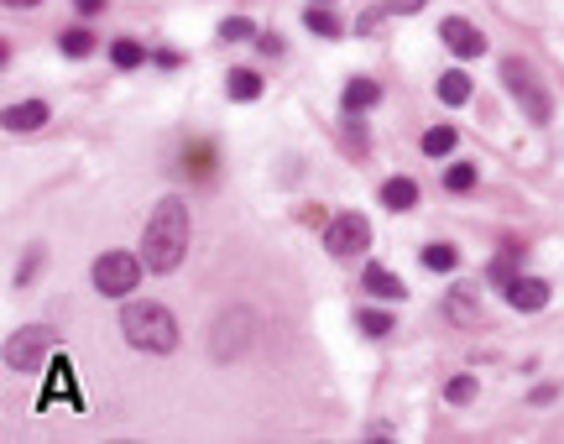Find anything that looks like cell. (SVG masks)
Segmentation results:
<instances>
[{
  "mask_svg": "<svg viewBox=\"0 0 564 444\" xmlns=\"http://www.w3.org/2000/svg\"><path fill=\"white\" fill-rule=\"evenodd\" d=\"M183 251H188V204L162 199L147 230H141V262H147V272H173L183 262Z\"/></svg>",
  "mask_w": 564,
  "mask_h": 444,
  "instance_id": "obj_1",
  "label": "cell"
},
{
  "mask_svg": "<svg viewBox=\"0 0 564 444\" xmlns=\"http://www.w3.org/2000/svg\"><path fill=\"white\" fill-rule=\"evenodd\" d=\"M121 335L136 350H147V356H168L178 345V319H173V309H162V303H126Z\"/></svg>",
  "mask_w": 564,
  "mask_h": 444,
  "instance_id": "obj_2",
  "label": "cell"
},
{
  "mask_svg": "<svg viewBox=\"0 0 564 444\" xmlns=\"http://www.w3.org/2000/svg\"><path fill=\"white\" fill-rule=\"evenodd\" d=\"M141 272H147V262L131 251H105L100 262H94V288H100L105 298H126L136 283H141Z\"/></svg>",
  "mask_w": 564,
  "mask_h": 444,
  "instance_id": "obj_3",
  "label": "cell"
},
{
  "mask_svg": "<svg viewBox=\"0 0 564 444\" xmlns=\"http://www.w3.org/2000/svg\"><path fill=\"white\" fill-rule=\"evenodd\" d=\"M58 356V335L47 330V324H32V330H21L6 340V366L11 371H37Z\"/></svg>",
  "mask_w": 564,
  "mask_h": 444,
  "instance_id": "obj_4",
  "label": "cell"
},
{
  "mask_svg": "<svg viewBox=\"0 0 564 444\" xmlns=\"http://www.w3.org/2000/svg\"><path fill=\"white\" fill-rule=\"evenodd\" d=\"M502 79H507V89L517 95V105H523V115L533 126H544L549 121V95H544V84H538V74L523 63V58H507L502 63Z\"/></svg>",
  "mask_w": 564,
  "mask_h": 444,
  "instance_id": "obj_5",
  "label": "cell"
},
{
  "mask_svg": "<svg viewBox=\"0 0 564 444\" xmlns=\"http://www.w3.org/2000/svg\"><path fill=\"white\" fill-rule=\"evenodd\" d=\"M324 246H329V256H361L371 246V225L361 215H335L324 225Z\"/></svg>",
  "mask_w": 564,
  "mask_h": 444,
  "instance_id": "obj_6",
  "label": "cell"
},
{
  "mask_svg": "<svg viewBox=\"0 0 564 444\" xmlns=\"http://www.w3.org/2000/svg\"><path fill=\"white\" fill-rule=\"evenodd\" d=\"M246 345H251V314L246 309L220 314V324H215V361H235Z\"/></svg>",
  "mask_w": 564,
  "mask_h": 444,
  "instance_id": "obj_7",
  "label": "cell"
},
{
  "mask_svg": "<svg viewBox=\"0 0 564 444\" xmlns=\"http://www.w3.org/2000/svg\"><path fill=\"white\" fill-rule=\"evenodd\" d=\"M439 37H444V48H450L455 58H481V53H486V37L470 27L465 16H450V21L439 27Z\"/></svg>",
  "mask_w": 564,
  "mask_h": 444,
  "instance_id": "obj_8",
  "label": "cell"
},
{
  "mask_svg": "<svg viewBox=\"0 0 564 444\" xmlns=\"http://www.w3.org/2000/svg\"><path fill=\"white\" fill-rule=\"evenodd\" d=\"M502 293H507L512 309H523V314H533V309H544V303H549V283H544V277H528V272H517Z\"/></svg>",
  "mask_w": 564,
  "mask_h": 444,
  "instance_id": "obj_9",
  "label": "cell"
},
{
  "mask_svg": "<svg viewBox=\"0 0 564 444\" xmlns=\"http://www.w3.org/2000/svg\"><path fill=\"white\" fill-rule=\"evenodd\" d=\"M58 397H68L74 408H84V403H79V387H74V366H68V356H53V361H47V392H42V408H47V403H58Z\"/></svg>",
  "mask_w": 564,
  "mask_h": 444,
  "instance_id": "obj_10",
  "label": "cell"
},
{
  "mask_svg": "<svg viewBox=\"0 0 564 444\" xmlns=\"http://www.w3.org/2000/svg\"><path fill=\"white\" fill-rule=\"evenodd\" d=\"M6 126H11V131H37V126H47V105H42V100L11 105V110H6Z\"/></svg>",
  "mask_w": 564,
  "mask_h": 444,
  "instance_id": "obj_11",
  "label": "cell"
},
{
  "mask_svg": "<svg viewBox=\"0 0 564 444\" xmlns=\"http://www.w3.org/2000/svg\"><path fill=\"white\" fill-rule=\"evenodd\" d=\"M361 283H366V293H376V298H403V293H408L403 277H392L387 267H376V262L361 272Z\"/></svg>",
  "mask_w": 564,
  "mask_h": 444,
  "instance_id": "obj_12",
  "label": "cell"
},
{
  "mask_svg": "<svg viewBox=\"0 0 564 444\" xmlns=\"http://www.w3.org/2000/svg\"><path fill=\"white\" fill-rule=\"evenodd\" d=\"M225 95L230 100H262V74H256V68H235L225 79Z\"/></svg>",
  "mask_w": 564,
  "mask_h": 444,
  "instance_id": "obj_13",
  "label": "cell"
},
{
  "mask_svg": "<svg viewBox=\"0 0 564 444\" xmlns=\"http://www.w3.org/2000/svg\"><path fill=\"white\" fill-rule=\"evenodd\" d=\"M382 204L387 209H413L418 204V183L413 178H387L382 183Z\"/></svg>",
  "mask_w": 564,
  "mask_h": 444,
  "instance_id": "obj_14",
  "label": "cell"
},
{
  "mask_svg": "<svg viewBox=\"0 0 564 444\" xmlns=\"http://www.w3.org/2000/svg\"><path fill=\"white\" fill-rule=\"evenodd\" d=\"M376 100H382L376 79H350V84H345V110H350V115H356V110H371Z\"/></svg>",
  "mask_w": 564,
  "mask_h": 444,
  "instance_id": "obj_15",
  "label": "cell"
},
{
  "mask_svg": "<svg viewBox=\"0 0 564 444\" xmlns=\"http://www.w3.org/2000/svg\"><path fill=\"white\" fill-rule=\"evenodd\" d=\"M303 27H309L314 37H340V32H345V27H340V16H335V11H324L319 0L309 6V16H303Z\"/></svg>",
  "mask_w": 564,
  "mask_h": 444,
  "instance_id": "obj_16",
  "label": "cell"
},
{
  "mask_svg": "<svg viewBox=\"0 0 564 444\" xmlns=\"http://www.w3.org/2000/svg\"><path fill=\"white\" fill-rule=\"evenodd\" d=\"M434 89H439V100H444V105H465V100H470V79L460 74V68H450V74H444Z\"/></svg>",
  "mask_w": 564,
  "mask_h": 444,
  "instance_id": "obj_17",
  "label": "cell"
},
{
  "mask_svg": "<svg viewBox=\"0 0 564 444\" xmlns=\"http://www.w3.org/2000/svg\"><path fill=\"white\" fill-rule=\"evenodd\" d=\"M110 63L115 68H141V63H147V48L131 42V37H121V42H110Z\"/></svg>",
  "mask_w": 564,
  "mask_h": 444,
  "instance_id": "obj_18",
  "label": "cell"
},
{
  "mask_svg": "<svg viewBox=\"0 0 564 444\" xmlns=\"http://www.w3.org/2000/svg\"><path fill=\"white\" fill-rule=\"evenodd\" d=\"M58 48H63L68 58H89V53H94V32H89V27H68V32L58 37Z\"/></svg>",
  "mask_w": 564,
  "mask_h": 444,
  "instance_id": "obj_19",
  "label": "cell"
},
{
  "mask_svg": "<svg viewBox=\"0 0 564 444\" xmlns=\"http://www.w3.org/2000/svg\"><path fill=\"white\" fill-rule=\"evenodd\" d=\"M444 309H450V319H455V324H476V319H481V314H476V298H470V288H455Z\"/></svg>",
  "mask_w": 564,
  "mask_h": 444,
  "instance_id": "obj_20",
  "label": "cell"
},
{
  "mask_svg": "<svg viewBox=\"0 0 564 444\" xmlns=\"http://www.w3.org/2000/svg\"><path fill=\"white\" fill-rule=\"evenodd\" d=\"M455 262H460V256H455V246H444V241L423 246V267H429V272H455Z\"/></svg>",
  "mask_w": 564,
  "mask_h": 444,
  "instance_id": "obj_21",
  "label": "cell"
},
{
  "mask_svg": "<svg viewBox=\"0 0 564 444\" xmlns=\"http://www.w3.org/2000/svg\"><path fill=\"white\" fill-rule=\"evenodd\" d=\"M444 189H450V194H470V189H476V168H470V162L444 168Z\"/></svg>",
  "mask_w": 564,
  "mask_h": 444,
  "instance_id": "obj_22",
  "label": "cell"
},
{
  "mask_svg": "<svg viewBox=\"0 0 564 444\" xmlns=\"http://www.w3.org/2000/svg\"><path fill=\"white\" fill-rule=\"evenodd\" d=\"M356 324H361V330H366L371 340L392 335V314H387V309H361V314H356Z\"/></svg>",
  "mask_w": 564,
  "mask_h": 444,
  "instance_id": "obj_23",
  "label": "cell"
},
{
  "mask_svg": "<svg viewBox=\"0 0 564 444\" xmlns=\"http://www.w3.org/2000/svg\"><path fill=\"white\" fill-rule=\"evenodd\" d=\"M220 37H225V42H251V37H256V21H251V16H225V21H220Z\"/></svg>",
  "mask_w": 564,
  "mask_h": 444,
  "instance_id": "obj_24",
  "label": "cell"
},
{
  "mask_svg": "<svg viewBox=\"0 0 564 444\" xmlns=\"http://www.w3.org/2000/svg\"><path fill=\"white\" fill-rule=\"evenodd\" d=\"M423 152H429V157L455 152V131H450V126H434V131H423Z\"/></svg>",
  "mask_w": 564,
  "mask_h": 444,
  "instance_id": "obj_25",
  "label": "cell"
},
{
  "mask_svg": "<svg viewBox=\"0 0 564 444\" xmlns=\"http://www.w3.org/2000/svg\"><path fill=\"white\" fill-rule=\"evenodd\" d=\"M444 397H450V403H470V397H476V377H455L444 387Z\"/></svg>",
  "mask_w": 564,
  "mask_h": 444,
  "instance_id": "obj_26",
  "label": "cell"
},
{
  "mask_svg": "<svg viewBox=\"0 0 564 444\" xmlns=\"http://www.w3.org/2000/svg\"><path fill=\"white\" fill-rule=\"evenodd\" d=\"M215 168V152L209 147H188V173H209Z\"/></svg>",
  "mask_w": 564,
  "mask_h": 444,
  "instance_id": "obj_27",
  "label": "cell"
},
{
  "mask_svg": "<svg viewBox=\"0 0 564 444\" xmlns=\"http://www.w3.org/2000/svg\"><path fill=\"white\" fill-rule=\"evenodd\" d=\"M256 48H262L267 58H277V53H282V37H272V32H262V37H256Z\"/></svg>",
  "mask_w": 564,
  "mask_h": 444,
  "instance_id": "obj_28",
  "label": "cell"
},
{
  "mask_svg": "<svg viewBox=\"0 0 564 444\" xmlns=\"http://www.w3.org/2000/svg\"><path fill=\"white\" fill-rule=\"evenodd\" d=\"M387 11H423V0H387Z\"/></svg>",
  "mask_w": 564,
  "mask_h": 444,
  "instance_id": "obj_29",
  "label": "cell"
},
{
  "mask_svg": "<svg viewBox=\"0 0 564 444\" xmlns=\"http://www.w3.org/2000/svg\"><path fill=\"white\" fill-rule=\"evenodd\" d=\"M74 6H79L84 16H94V11H105V0H74Z\"/></svg>",
  "mask_w": 564,
  "mask_h": 444,
  "instance_id": "obj_30",
  "label": "cell"
},
{
  "mask_svg": "<svg viewBox=\"0 0 564 444\" xmlns=\"http://www.w3.org/2000/svg\"><path fill=\"white\" fill-rule=\"evenodd\" d=\"M6 6H42V0H6Z\"/></svg>",
  "mask_w": 564,
  "mask_h": 444,
  "instance_id": "obj_31",
  "label": "cell"
}]
</instances>
